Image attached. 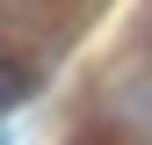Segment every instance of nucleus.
Wrapping results in <instances>:
<instances>
[{
    "label": "nucleus",
    "mask_w": 152,
    "mask_h": 145,
    "mask_svg": "<svg viewBox=\"0 0 152 145\" xmlns=\"http://www.w3.org/2000/svg\"><path fill=\"white\" fill-rule=\"evenodd\" d=\"M29 94H36V72H29L22 58H0V116H15Z\"/></svg>",
    "instance_id": "f257e3e1"
}]
</instances>
